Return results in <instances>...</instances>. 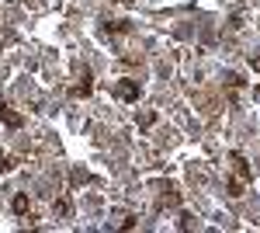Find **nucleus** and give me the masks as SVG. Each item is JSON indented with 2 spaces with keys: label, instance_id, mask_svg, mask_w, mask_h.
Instances as JSON below:
<instances>
[{
  "label": "nucleus",
  "instance_id": "2",
  "mask_svg": "<svg viewBox=\"0 0 260 233\" xmlns=\"http://www.w3.org/2000/svg\"><path fill=\"white\" fill-rule=\"evenodd\" d=\"M0 118H3V122H7L10 129H17V126H21V115H14V112H10L7 104H0Z\"/></svg>",
  "mask_w": 260,
  "mask_h": 233
},
{
  "label": "nucleus",
  "instance_id": "5",
  "mask_svg": "<svg viewBox=\"0 0 260 233\" xmlns=\"http://www.w3.org/2000/svg\"><path fill=\"white\" fill-rule=\"evenodd\" d=\"M181 202V195L174 192V188H163V195H160V206H177Z\"/></svg>",
  "mask_w": 260,
  "mask_h": 233
},
{
  "label": "nucleus",
  "instance_id": "4",
  "mask_svg": "<svg viewBox=\"0 0 260 233\" xmlns=\"http://www.w3.org/2000/svg\"><path fill=\"white\" fill-rule=\"evenodd\" d=\"M229 160H233V167H236V174H240V178H250V164H247L240 154H233Z\"/></svg>",
  "mask_w": 260,
  "mask_h": 233
},
{
  "label": "nucleus",
  "instance_id": "3",
  "mask_svg": "<svg viewBox=\"0 0 260 233\" xmlns=\"http://www.w3.org/2000/svg\"><path fill=\"white\" fill-rule=\"evenodd\" d=\"M90 90H94V84H90V74H83V84H76V87H73V98H87Z\"/></svg>",
  "mask_w": 260,
  "mask_h": 233
},
{
  "label": "nucleus",
  "instance_id": "6",
  "mask_svg": "<svg viewBox=\"0 0 260 233\" xmlns=\"http://www.w3.org/2000/svg\"><path fill=\"white\" fill-rule=\"evenodd\" d=\"M10 209H14L17 216H24V212H28V195H14V202H10Z\"/></svg>",
  "mask_w": 260,
  "mask_h": 233
},
{
  "label": "nucleus",
  "instance_id": "9",
  "mask_svg": "<svg viewBox=\"0 0 260 233\" xmlns=\"http://www.w3.org/2000/svg\"><path fill=\"white\" fill-rule=\"evenodd\" d=\"M10 167H14V160L10 156H0V170H10Z\"/></svg>",
  "mask_w": 260,
  "mask_h": 233
},
{
  "label": "nucleus",
  "instance_id": "8",
  "mask_svg": "<svg viewBox=\"0 0 260 233\" xmlns=\"http://www.w3.org/2000/svg\"><path fill=\"white\" fill-rule=\"evenodd\" d=\"M229 195H233V198H240V195H243V181H240V178H233V181H229Z\"/></svg>",
  "mask_w": 260,
  "mask_h": 233
},
{
  "label": "nucleus",
  "instance_id": "7",
  "mask_svg": "<svg viewBox=\"0 0 260 233\" xmlns=\"http://www.w3.org/2000/svg\"><path fill=\"white\" fill-rule=\"evenodd\" d=\"M52 212H56V216H69V202H66V198L52 202Z\"/></svg>",
  "mask_w": 260,
  "mask_h": 233
},
{
  "label": "nucleus",
  "instance_id": "1",
  "mask_svg": "<svg viewBox=\"0 0 260 233\" xmlns=\"http://www.w3.org/2000/svg\"><path fill=\"white\" fill-rule=\"evenodd\" d=\"M118 98H125V101H139V84L122 80V84H118Z\"/></svg>",
  "mask_w": 260,
  "mask_h": 233
}]
</instances>
